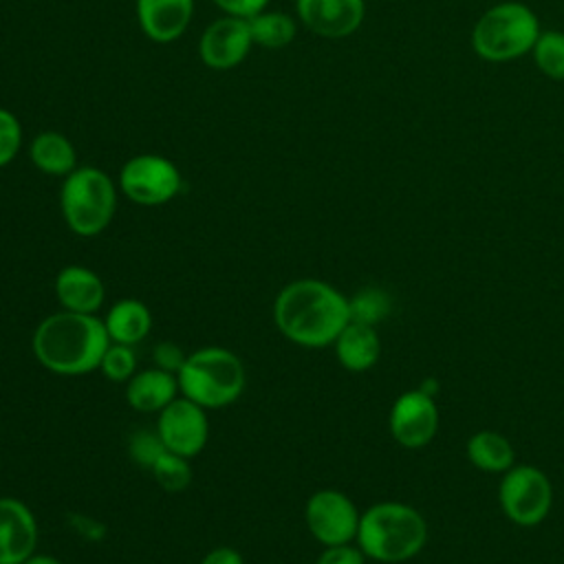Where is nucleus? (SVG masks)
<instances>
[{
  "label": "nucleus",
  "mask_w": 564,
  "mask_h": 564,
  "mask_svg": "<svg viewBox=\"0 0 564 564\" xmlns=\"http://www.w3.org/2000/svg\"><path fill=\"white\" fill-rule=\"evenodd\" d=\"M273 319L280 333L297 346H333L350 322L348 297L328 282L313 278L295 280L278 293Z\"/></svg>",
  "instance_id": "obj_1"
},
{
  "label": "nucleus",
  "mask_w": 564,
  "mask_h": 564,
  "mask_svg": "<svg viewBox=\"0 0 564 564\" xmlns=\"http://www.w3.org/2000/svg\"><path fill=\"white\" fill-rule=\"evenodd\" d=\"M108 344L104 319L90 313L59 311L37 324L31 348L46 370L73 377L99 370Z\"/></svg>",
  "instance_id": "obj_2"
},
{
  "label": "nucleus",
  "mask_w": 564,
  "mask_h": 564,
  "mask_svg": "<svg viewBox=\"0 0 564 564\" xmlns=\"http://www.w3.org/2000/svg\"><path fill=\"white\" fill-rule=\"evenodd\" d=\"M355 540L366 557L383 564H399L423 551L427 542V522L412 505L383 500L361 513Z\"/></svg>",
  "instance_id": "obj_3"
},
{
  "label": "nucleus",
  "mask_w": 564,
  "mask_h": 564,
  "mask_svg": "<svg viewBox=\"0 0 564 564\" xmlns=\"http://www.w3.org/2000/svg\"><path fill=\"white\" fill-rule=\"evenodd\" d=\"M542 33L535 11L520 0H502L482 11L471 29V51L491 64H505L533 51Z\"/></svg>",
  "instance_id": "obj_4"
},
{
  "label": "nucleus",
  "mask_w": 564,
  "mask_h": 564,
  "mask_svg": "<svg viewBox=\"0 0 564 564\" xmlns=\"http://www.w3.org/2000/svg\"><path fill=\"white\" fill-rule=\"evenodd\" d=\"M178 390L205 410L234 403L245 390V366L227 348L207 346L185 357L176 372Z\"/></svg>",
  "instance_id": "obj_5"
},
{
  "label": "nucleus",
  "mask_w": 564,
  "mask_h": 564,
  "mask_svg": "<svg viewBox=\"0 0 564 564\" xmlns=\"http://www.w3.org/2000/svg\"><path fill=\"white\" fill-rule=\"evenodd\" d=\"M59 209L68 229L82 238L101 234L117 212V185L95 165H77L62 181Z\"/></svg>",
  "instance_id": "obj_6"
},
{
  "label": "nucleus",
  "mask_w": 564,
  "mask_h": 564,
  "mask_svg": "<svg viewBox=\"0 0 564 564\" xmlns=\"http://www.w3.org/2000/svg\"><path fill=\"white\" fill-rule=\"evenodd\" d=\"M119 192L137 205L159 207L183 189V176L174 161L163 154L143 152L130 156L117 176Z\"/></svg>",
  "instance_id": "obj_7"
},
{
  "label": "nucleus",
  "mask_w": 564,
  "mask_h": 564,
  "mask_svg": "<svg viewBox=\"0 0 564 564\" xmlns=\"http://www.w3.org/2000/svg\"><path fill=\"white\" fill-rule=\"evenodd\" d=\"M498 500L509 522L535 527L546 520L553 507V487L540 467L513 465L502 474Z\"/></svg>",
  "instance_id": "obj_8"
},
{
  "label": "nucleus",
  "mask_w": 564,
  "mask_h": 564,
  "mask_svg": "<svg viewBox=\"0 0 564 564\" xmlns=\"http://www.w3.org/2000/svg\"><path fill=\"white\" fill-rule=\"evenodd\" d=\"M361 513L355 502L337 489L315 491L304 507V520L311 535L324 544H348L357 538Z\"/></svg>",
  "instance_id": "obj_9"
},
{
  "label": "nucleus",
  "mask_w": 564,
  "mask_h": 564,
  "mask_svg": "<svg viewBox=\"0 0 564 564\" xmlns=\"http://www.w3.org/2000/svg\"><path fill=\"white\" fill-rule=\"evenodd\" d=\"M438 425V405L434 397L421 388L401 392L388 414L390 434L405 449L425 447L436 436Z\"/></svg>",
  "instance_id": "obj_10"
},
{
  "label": "nucleus",
  "mask_w": 564,
  "mask_h": 564,
  "mask_svg": "<svg viewBox=\"0 0 564 564\" xmlns=\"http://www.w3.org/2000/svg\"><path fill=\"white\" fill-rule=\"evenodd\" d=\"M156 432L165 443L167 452L194 458L205 449L209 436V421L205 408L187 397H176L159 412Z\"/></svg>",
  "instance_id": "obj_11"
},
{
  "label": "nucleus",
  "mask_w": 564,
  "mask_h": 564,
  "mask_svg": "<svg viewBox=\"0 0 564 564\" xmlns=\"http://www.w3.org/2000/svg\"><path fill=\"white\" fill-rule=\"evenodd\" d=\"M253 40L245 18H218L198 40V55L205 66L214 70H229L238 66L251 51Z\"/></svg>",
  "instance_id": "obj_12"
},
{
  "label": "nucleus",
  "mask_w": 564,
  "mask_h": 564,
  "mask_svg": "<svg viewBox=\"0 0 564 564\" xmlns=\"http://www.w3.org/2000/svg\"><path fill=\"white\" fill-rule=\"evenodd\" d=\"M297 20L315 35L341 40L352 35L366 15L364 0H295Z\"/></svg>",
  "instance_id": "obj_13"
},
{
  "label": "nucleus",
  "mask_w": 564,
  "mask_h": 564,
  "mask_svg": "<svg viewBox=\"0 0 564 564\" xmlns=\"http://www.w3.org/2000/svg\"><path fill=\"white\" fill-rule=\"evenodd\" d=\"M37 522L18 498H0V564H22L35 553Z\"/></svg>",
  "instance_id": "obj_14"
},
{
  "label": "nucleus",
  "mask_w": 564,
  "mask_h": 564,
  "mask_svg": "<svg viewBox=\"0 0 564 564\" xmlns=\"http://www.w3.org/2000/svg\"><path fill=\"white\" fill-rule=\"evenodd\" d=\"M134 9L141 33L156 44L178 40L194 18V0H137Z\"/></svg>",
  "instance_id": "obj_15"
},
{
  "label": "nucleus",
  "mask_w": 564,
  "mask_h": 564,
  "mask_svg": "<svg viewBox=\"0 0 564 564\" xmlns=\"http://www.w3.org/2000/svg\"><path fill=\"white\" fill-rule=\"evenodd\" d=\"M55 295L64 311L75 313H90L95 315L97 308L104 304V282L101 278L82 264H68L55 275Z\"/></svg>",
  "instance_id": "obj_16"
},
{
  "label": "nucleus",
  "mask_w": 564,
  "mask_h": 564,
  "mask_svg": "<svg viewBox=\"0 0 564 564\" xmlns=\"http://www.w3.org/2000/svg\"><path fill=\"white\" fill-rule=\"evenodd\" d=\"M178 392L176 375L156 366L134 372L126 383V401L137 412H161Z\"/></svg>",
  "instance_id": "obj_17"
},
{
  "label": "nucleus",
  "mask_w": 564,
  "mask_h": 564,
  "mask_svg": "<svg viewBox=\"0 0 564 564\" xmlns=\"http://www.w3.org/2000/svg\"><path fill=\"white\" fill-rule=\"evenodd\" d=\"M337 361L350 372L370 370L381 355V339L375 326L361 322H348L335 339Z\"/></svg>",
  "instance_id": "obj_18"
},
{
  "label": "nucleus",
  "mask_w": 564,
  "mask_h": 564,
  "mask_svg": "<svg viewBox=\"0 0 564 564\" xmlns=\"http://www.w3.org/2000/svg\"><path fill=\"white\" fill-rule=\"evenodd\" d=\"M29 159L48 176H68L77 167V150L73 141L55 130H44L31 139Z\"/></svg>",
  "instance_id": "obj_19"
},
{
  "label": "nucleus",
  "mask_w": 564,
  "mask_h": 564,
  "mask_svg": "<svg viewBox=\"0 0 564 564\" xmlns=\"http://www.w3.org/2000/svg\"><path fill=\"white\" fill-rule=\"evenodd\" d=\"M104 326H106L110 341L132 346V344H139L141 339H145V335L150 333L152 315L143 302L126 297V300L115 302L108 308V313L104 317Z\"/></svg>",
  "instance_id": "obj_20"
},
{
  "label": "nucleus",
  "mask_w": 564,
  "mask_h": 564,
  "mask_svg": "<svg viewBox=\"0 0 564 564\" xmlns=\"http://www.w3.org/2000/svg\"><path fill=\"white\" fill-rule=\"evenodd\" d=\"M465 452L469 463L487 474H505L509 467L516 465V452L511 441L494 430L474 432L467 438Z\"/></svg>",
  "instance_id": "obj_21"
},
{
  "label": "nucleus",
  "mask_w": 564,
  "mask_h": 564,
  "mask_svg": "<svg viewBox=\"0 0 564 564\" xmlns=\"http://www.w3.org/2000/svg\"><path fill=\"white\" fill-rule=\"evenodd\" d=\"M247 22H249L253 44H258L262 48H284L286 44L293 42L295 33H297L295 20L284 11L264 9L256 15H251Z\"/></svg>",
  "instance_id": "obj_22"
},
{
  "label": "nucleus",
  "mask_w": 564,
  "mask_h": 564,
  "mask_svg": "<svg viewBox=\"0 0 564 564\" xmlns=\"http://www.w3.org/2000/svg\"><path fill=\"white\" fill-rule=\"evenodd\" d=\"M531 55L538 70L544 77L553 82H564V31H557V29L542 31L533 44Z\"/></svg>",
  "instance_id": "obj_23"
},
{
  "label": "nucleus",
  "mask_w": 564,
  "mask_h": 564,
  "mask_svg": "<svg viewBox=\"0 0 564 564\" xmlns=\"http://www.w3.org/2000/svg\"><path fill=\"white\" fill-rule=\"evenodd\" d=\"M350 319L377 326L392 308L390 295L379 286H366L359 289L352 297H348Z\"/></svg>",
  "instance_id": "obj_24"
},
{
  "label": "nucleus",
  "mask_w": 564,
  "mask_h": 564,
  "mask_svg": "<svg viewBox=\"0 0 564 564\" xmlns=\"http://www.w3.org/2000/svg\"><path fill=\"white\" fill-rule=\"evenodd\" d=\"M152 476L165 491H183L192 482V467L189 458L165 452L154 465H152Z\"/></svg>",
  "instance_id": "obj_25"
},
{
  "label": "nucleus",
  "mask_w": 564,
  "mask_h": 564,
  "mask_svg": "<svg viewBox=\"0 0 564 564\" xmlns=\"http://www.w3.org/2000/svg\"><path fill=\"white\" fill-rule=\"evenodd\" d=\"M134 368H137V357L132 352V346L110 341L99 364L101 375L108 377L110 381L128 383V379L134 375Z\"/></svg>",
  "instance_id": "obj_26"
},
{
  "label": "nucleus",
  "mask_w": 564,
  "mask_h": 564,
  "mask_svg": "<svg viewBox=\"0 0 564 564\" xmlns=\"http://www.w3.org/2000/svg\"><path fill=\"white\" fill-rule=\"evenodd\" d=\"M167 452L165 443L161 441L156 427L154 430H148V427H141L137 430L130 441H128V454L130 458L139 465V467H145V469H152V465Z\"/></svg>",
  "instance_id": "obj_27"
},
{
  "label": "nucleus",
  "mask_w": 564,
  "mask_h": 564,
  "mask_svg": "<svg viewBox=\"0 0 564 564\" xmlns=\"http://www.w3.org/2000/svg\"><path fill=\"white\" fill-rule=\"evenodd\" d=\"M22 148V126L18 117L0 106V167L9 165Z\"/></svg>",
  "instance_id": "obj_28"
},
{
  "label": "nucleus",
  "mask_w": 564,
  "mask_h": 564,
  "mask_svg": "<svg viewBox=\"0 0 564 564\" xmlns=\"http://www.w3.org/2000/svg\"><path fill=\"white\" fill-rule=\"evenodd\" d=\"M364 562H366L364 551L359 546H352V542H348V544L324 546L315 564H364Z\"/></svg>",
  "instance_id": "obj_29"
},
{
  "label": "nucleus",
  "mask_w": 564,
  "mask_h": 564,
  "mask_svg": "<svg viewBox=\"0 0 564 564\" xmlns=\"http://www.w3.org/2000/svg\"><path fill=\"white\" fill-rule=\"evenodd\" d=\"M152 357H154L156 368L176 375V372L181 370V366H183V361H185L187 355H185L183 348H181L178 344H174V341H159V344L154 346V350H152Z\"/></svg>",
  "instance_id": "obj_30"
},
{
  "label": "nucleus",
  "mask_w": 564,
  "mask_h": 564,
  "mask_svg": "<svg viewBox=\"0 0 564 564\" xmlns=\"http://www.w3.org/2000/svg\"><path fill=\"white\" fill-rule=\"evenodd\" d=\"M225 15L231 18H245L249 20L251 15L260 13L267 9L269 0H212Z\"/></svg>",
  "instance_id": "obj_31"
},
{
  "label": "nucleus",
  "mask_w": 564,
  "mask_h": 564,
  "mask_svg": "<svg viewBox=\"0 0 564 564\" xmlns=\"http://www.w3.org/2000/svg\"><path fill=\"white\" fill-rule=\"evenodd\" d=\"M70 527L86 540H101L106 529L101 522H97L95 518H86V516H73Z\"/></svg>",
  "instance_id": "obj_32"
},
{
  "label": "nucleus",
  "mask_w": 564,
  "mask_h": 564,
  "mask_svg": "<svg viewBox=\"0 0 564 564\" xmlns=\"http://www.w3.org/2000/svg\"><path fill=\"white\" fill-rule=\"evenodd\" d=\"M200 564H245V560L231 546H216L200 560Z\"/></svg>",
  "instance_id": "obj_33"
},
{
  "label": "nucleus",
  "mask_w": 564,
  "mask_h": 564,
  "mask_svg": "<svg viewBox=\"0 0 564 564\" xmlns=\"http://www.w3.org/2000/svg\"><path fill=\"white\" fill-rule=\"evenodd\" d=\"M22 564H62V562L57 557H53V555H46V553H33Z\"/></svg>",
  "instance_id": "obj_34"
}]
</instances>
